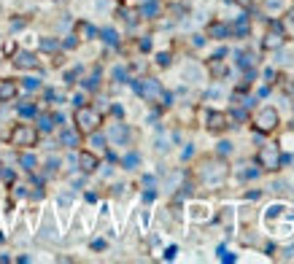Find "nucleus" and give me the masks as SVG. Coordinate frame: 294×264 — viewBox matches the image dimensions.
I'll list each match as a JSON object with an SVG mask.
<instances>
[{
	"label": "nucleus",
	"instance_id": "4be33fe9",
	"mask_svg": "<svg viewBox=\"0 0 294 264\" xmlns=\"http://www.w3.org/2000/svg\"><path fill=\"white\" fill-rule=\"evenodd\" d=\"M138 162H140V156H138V154H130V156H124V167H127V170L138 167Z\"/></svg>",
	"mask_w": 294,
	"mask_h": 264
},
{
	"label": "nucleus",
	"instance_id": "72a5a7b5",
	"mask_svg": "<svg viewBox=\"0 0 294 264\" xmlns=\"http://www.w3.org/2000/svg\"><path fill=\"white\" fill-rule=\"evenodd\" d=\"M235 3L240 5V8H249V5H251V0H235Z\"/></svg>",
	"mask_w": 294,
	"mask_h": 264
},
{
	"label": "nucleus",
	"instance_id": "aec40b11",
	"mask_svg": "<svg viewBox=\"0 0 294 264\" xmlns=\"http://www.w3.org/2000/svg\"><path fill=\"white\" fill-rule=\"evenodd\" d=\"M51 122H54V116H41V119H38V127H41L43 132H49L51 127H54Z\"/></svg>",
	"mask_w": 294,
	"mask_h": 264
},
{
	"label": "nucleus",
	"instance_id": "9d476101",
	"mask_svg": "<svg viewBox=\"0 0 294 264\" xmlns=\"http://www.w3.org/2000/svg\"><path fill=\"white\" fill-rule=\"evenodd\" d=\"M78 164L84 173H95L97 170V156L95 154H78Z\"/></svg>",
	"mask_w": 294,
	"mask_h": 264
},
{
	"label": "nucleus",
	"instance_id": "6ab92c4d",
	"mask_svg": "<svg viewBox=\"0 0 294 264\" xmlns=\"http://www.w3.org/2000/svg\"><path fill=\"white\" fill-rule=\"evenodd\" d=\"M41 49H43V51H57L59 43L54 41V38H43V41H41Z\"/></svg>",
	"mask_w": 294,
	"mask_h": 264
},
{
	"label": "nucleus",
	"instance_id": "a878e982",
	"mask_svg": "<svg viewBox=\"0 0 294 264\" xmlns=\"http://www.w3.org/2000/svg\"><path fill=\"white\" fill-rule=\"evenodd\" d=\"M219 154H232V143L230 140H222V143H219Z\"/></svg>",
	"mask_w": 294,
	"mask_h": 264
},
{
	"label": "nucleus",
	"instance_id": "7c9ffc66",
	"mask_svg": "<svg viewBox=\"0 0 294 264\" xmlns=\"http://www.w3.org/2000/svg\"><path fill=\"white\" fill-rule=\"evenodd\" d=\"M219 254H222V262H235V256H232V254H227V251L222 248V251H219Z\"/></svg>",
	"mask_w": 294,
	"mask_h": 264
},
{
	"label": "nucleus",
	"instance_id": "f03ea898",
	"mask_svg": "<svg viewBox=\"0 0 294 264\" xmlns=\"http://www.w3.org/2000/svg\"><path fill=\"white\" fill-rule=\"evenodd\" d=\"M227 173H230V167H227L224 162H208V164H203V170H200V178H203L205 183H211V186H219V183L227 178Z\"/></svg>",
	"mask_w": 294,
	"mask_h": 264
},
{
	"label": "nucleus",
	"instance_id": "f3484780",
	"mask_svg": "<svg viewBox=\"0 0 294 264\" xmlns=\"http://www.w3.org/2000/svg\"><path fill=\"white\" fill-rule=\"evenodd\" d=\"M19 164H22V167L24 170H35V156H32V154H22V156H19Z\"/></svg>",
	"mask_w": 294,
	"mask_h": 264
},
{
	"label": "nucleus",
	"instance_id": "c756f323",
	"mask_svg": "<svg viewBox=\"0 0 294 264\" xmlns=\"http://www.w3.org/2000/svg\"><path fill=\"white\" fill-rule=\"evenodd\" d=\"M124 68H116V70H113V78H119V81H124Z\"/></svg>",
	"mask_w": 294,
	"mask_h": 264
},
{
	"label": "nucleus",
	"instance_id": "cd10ccee",
	"mask_svg": "<svg viewBox=\"0 0 294 264\" xmlns=\"http://www.w3.org/2000/svg\"><path fill=\"white\" fill-rule=\"evenodd\" d=\"M235 30H238V35H246V32H249V22H246V19H240Z\"/></svg>",
	"mask_w": 294,
	"mask_h": 264
},
{
	"label": "nucleus",
	"instance_id": "a211bd4d",
	"mask_svg": "<svg viewBox=\"0 0 294 264\" xmlns=\"http://www.w3.org/2000/svg\"><path fill=\"white\" fill-rule=\"evenodd\" d=\"M267 11H270V14H276V11H281V8H286V0H267Z\"/></svg>",
	"mask_w": 294,
	"mask_h": 264
},
{
	"label": "nucleus",
	"instance_id": "2f4dec72",
	"mask_svg": "<svg viewBox=\"0 0 294 264\" xmlns=\"http://www.w3.org/2000/svg\"><path fill=\"white\" fill-rule=\"evenodd\" d=\"M157 62H159V65H170V54H159Z\"/></svg>",
	"mask_w": 294,
	"mask_h": 264
},
{
	"label": "nucleus",
	"instance_id": "9b49d317",
	"mask_svg": "<svg viewBox=\"0 0 294 264\" xmlns=\"http://www.w3.org/2000/svg\"><path fill=\"white\" fill-rule=\"evenodd\" d=\"M127 137H130V130H127L124 124H113V130H111V140H113V143H124Z\"/></svg>",
	"mask_w": 294,
	"mask_h": 264
},
{
	"label": "nucleus",
	"instance_id": "0eeeda50",
	"mask_svg": "<svg viewBox=\"0 0 294 264\" xmlns=\"http://www.w3.org/2000/svg\"><path fill=\"white\" fill-rule=\"evenodd\" d=\"M281 46H284V32L273 22V32H267V38H265V49H281Z\"/></svg>",
	"mask_w": 294,
	"mask_h": 264
},
{
	"label": "nucleus",
	"instance_id": "f8f14e48",
	"mask_svg": "<svg viewBox=\"0 0 294 264\" xmlns=\"http://www.w3.org/2000/svg\"><path fill=\"white\" fill-rule=\"evenodd\" d=\"M16 95V84L14 81H0V100H11Z\"/></svg>",
	"mask_w": 294,
	"mask_h": 264
},
{
	"label": "nucleus",
	"instance_id": "4468645a",
	"mask_svg": "<svg viewBox=\"0 0 294 264\" xmlns=\"http://www.w3.org/2000/svg\"><path fill=\"white\" fill-rule=\"evenodd\" d=\"M62 143H65L68 148H76V146H78V135H76V132H70V130H65V132H62Z\"/></svg>",
	"mask_w": 294,
	"mask_h": 264
},
{
	"label": "nucleus",
	"instance_id": "1a4fd4ad",
	"mask_svg": "<svg viewBox=\"0 0 294 264\" xmlns=\"http://www.w3.org/2000/svg\"><path fill=\"white\" fill-rule=\"evenodd\" d=\"M205 122H208V127L211 130H224L227 127V122H230V119H227V114H219V111H211L208 116H205Z\"/></svg>",
	"mask_w": 294,
	"mask_h": 264
},
{
	"label": "nucleus",
	"instance_id": "2eb2a0df",
	"mask_svg": "<svg viewBox=\"0 0 294 264\" xmlns=\"http://www.w3.org/2000/svg\"><path fill=\"white\" fill-rule=\"evenodd\" d=\"M78 32H81V38H95L97 35V30L92 27L89 22H78Z\"/></svg>",
	"mask_w": 294,
	"mask_h": 264
},
{
	"label": "nucleus",
	"instance_id": "473e14b6",
	"mask_svg": "<svg viewBox=\"0 0 294 264\" xmlns=\"http://www.w3.org/2000/svg\"><path fill=\"white\" fill-rule=\"evenodd\" d=\"M259 170H243V178H257Z\"/></svg>",
	"mask_w": 294,
	"mask_h": 264
},
{
	"label": "nucleus",
	"instance_id": "423d86ee",
	"mask_svg": "<svg viewBox=\"0 0 294 264\" xmlns=\"http://www.w3.org/2000/svg\"><path fill=\"white\" fill-rule=\"evenodd\" d=\"M259 164L267 167V170H278L281 167V148L276 146V143L262 146V151H259Z\"/></svg>",
	"mask_w": 294,
	"mask_h": 264
},
{
	"label": "nucleus",
	"instance_id": "412c9836",
	"mask_svg": "<svg viewBox=\"0 0 294 264\" xmlns=\"http://www.w3.org/2000/svg\"><path fill=\"white\" fill-rule=\"evenodd\" d=\"M89 143H92V146H95L97 151L105 148V137H103V135H95V132H92V140H89Z\"/></svg>",
	"mask_w": 294,
	"mask_h": 264
},
{
	"label": "nucleus",
	"instance_id": "393cba45",
	"mask_svg": "<svg viewBox=\"0 0 294 264\" xmlns=\"http://www.w3.org/2000/svg\"><path fill=\"white\" fill-rule=\"evenodd\" d=\"M38 87H41V81H38V78H24V89H30V92H35Z\"/></svg>",
	"mask_w": 294,
	"mask_h": 264
},
{
	"label": "nucleus",
	"instance_id": "dca6fc26",
	"mask_svg": "<svg viewBox=\"0 0 294 264\" xmlns=\"http://www.w3.org/2000/svg\"><path fill=\"white\" fill-rule=\"evenodd\" d=\"M140 14H143L146 19H154V16L159 14V5H157V3H146L143 8H140Z\"/></svg>",
	"mask_w": 294,
	"mask_h": 264
},
{
	"label": "nucleus",
	"instance_id": "c85d7f7f",
	"mask_svg": "<svg viewBox=\"0 0 294 264\" xmlns=\"http://www.w3.org/2000/svg\"><path fill=\"white\" fill-rule=\"evenodd\" d=\"M97 78H100V73H95L92 78H86V81H84V87H86V89H95V87H97Z\"/></svg>",
	"mask_w": 294,
	"mask_h": 264
},
{
	"label": "nucleus",
	"instance_id": "f257e3e1",
	"mask_svg": "<svg viewBox=\"0 0 294 264\" xmlns=\"http://www.w3.org/2000/svg\"><path fill=\"white\" fill-rule=\"evenodd\" d=\"M132 89L138 92L143 100L149 103H162L168 105L170 103V95H165L162 87H159V81H154V78H143V81H132Z\"/></svg>",
	"mask_w": 294,
	"mask_h": 264
},
{
	"label": "nucleus",
	"instance_id": "f704fd0d",
	"mask_svg": "<svg viewBox=\"0 0 294 264\" xmlns=\"http://www.w3.org/2000/svg\"><path fill=\"white\" fill-rule=\"evenodd\" d=\"M289 30H294V14H292V19H289Z\"/></svg>",
	"mask_w": 294,
	"mask_h": 264
},
{
	"label": "nucleus",
	"instance_id": "bb28decb",
	"mask_svg": "<svg viewBox=\"0 0 294 264\" xmlns=\"http://www.w3.org/2000/svg\"><path fill=\"white\" fill-rule=\"evenodd\" d=\"M19 114L22 116H35V105H19Z\"/></svg>",
	"mask_w": 294,
	"mask_h": 264
},
{
	"label": "nucleus",
	"instance_id": "7ed1b4c3",
	"mask_svg": "<svg viewBox=\"0 0 294 264\" xmlns=\"http://www.w3.org/2000/svg\"><path fill=\"white\" fill-rule=\"evenodd\" d=\"M254 127H257V132H273L278 127V111L270 108V105L259 108V114L254 116Z\"/></svg>",
	"mask_w": 294,
	"mask_h": 264
},
{
	"label": "nucleus",
	"instance_id": "39448f33",
	"mask_svg": "<svg viewBox=\"0 0 294 264\" xmlns=\"http://www.w3.org/2000/svg\"><path fill=\"white\" fill-rule=\"evenodd\" d=\"M11 146H35L38 140V132L30 127V124H16L14 130H11Z\"/></svg>",
	"mask_w": 294,
	"mask_h": 264
},
{
	"label": "nucleus",
	"instance_id": "b1692460",
	"mask_svg": "<svg viewBox=\"0 0 294 264\" xmlns=\"http://www.w3.org/2000/svg\"><path fill=\"white\" fill-rule=\"evenodd\" d=\"M103 41H105V43H111V46H116L119 38H116V32H113V30H103Z\"/></svg>",
	"mask_w": 294,
	"mask_h": 264
},
{
	"label": "nucleus",
	"instance_id": "c9c22d12",
	"mask_svg": "<svg viewBox=\"0 0 294 264\" xmlns=\"http://www.w3.org/2000/svg\"><path fill=\"white\" fill-rule=\"evenodd\" d=\"M59 3H65V0H59Z\"/></svg>",
	"mask_w": 294,
	"mask_h": 264
},
{
	"label": "nucleus",
	"instance_id": "ddd939ff",
	"mask_svg": "<svg viewBox=\"0 0 294 264\" xmlns=\"http://www.w3.org/2000/svg\"><path fill=\"white\" fill-rule=\"evenodd\" d=\"M227 32H230V27H227V24H211V27H208V35L211 38H227Z\"/></svg>",
	"mask_w": 294,
	"mask_h": 264
},
{
	"label": "nucleus",
	"instance_id": "20e7f679",
	"mask_svg": "<svg viewBox=\"0 0 294 264\" xmlns=\"http://www.w3.org/2000/svg\"><path fill=\"white\" fill-rule=\"evenodd\" d=\"M76 124L81 132H95L97 124H100V114L95 108H86V105H78L76 111Z\"/></svg>",
	"mask_w": 294,
	"mask_h": 264
},
{
	"label": "nucleus",
	"instance_id": "5701e85b",
	"mask_svg": "<svg viewBox=\"0 0 294 264\" xmlns=\"http://www.w3.org/2000/svg\"><path fill=\"white\" fill-rule=\"evenodd\" d=\"M238 65H240V68H249V65H251V54H246V51H238Z\"/></svg>",
	"mask_w": 294,
	"mask_h": 264
},
{
	"label": "nucleus",
	"instance_id": "6e6552de",
	"mask_svg": "<svg viewBox=\"0 0 294 264\" xmlns=\"http://www.w3.org/2000/svg\"><path fill=\"white\" fill-rule=\"evenodd\" d=\"M14 65H16V68L30 70V68H38V59H35V54H30V51H16Z\"/></svg>",
	"mask_w": 294,
	"mask_h": 264
}]
</instances>
